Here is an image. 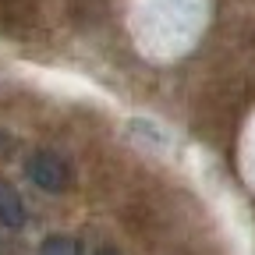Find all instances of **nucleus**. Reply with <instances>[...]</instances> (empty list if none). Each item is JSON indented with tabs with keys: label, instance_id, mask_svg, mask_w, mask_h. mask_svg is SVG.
<instances>
[{
	"label": "nucleus",
	"instance_id": "f257e3e1",
	"mask_svg": "<svg viewBox=\"0 0 255 255\" xmlns=\"http://www.w3.org/2000/svg\"><path fill=\"white\" fill-rule=\"evenodd\" d=\"M28 177L36 181L39 188H46V191H64L71 184V170H68V163L57 156V152H32L28 156Z\"/></svg>",
	"mask_w": 255,
	"mask_h": 255
},
{
	"label": "nucleus",
	"instance_id": "f03ea898",
	"mask_svg": "<svg viewBox=\"0 0 255 255\" xmlns=\"http://www.w3.org/2000/svg\"><path fill=\"white\" fill-rule=\"evenodd\" d=\"M0 223L4 227H21L25 223V202L7 181H0Z\"/></svg>",
	"mask_w": 255,
	"mask_h": 255
},
{
	"label": "nucleus",
	"instance_id": "7ed1b4c3",
	"mask_svg": "<svg viewBox=\"0 0 255 255\" xmlns=\"http://www.w3.org/2000/svg\"><path fill=\"white\" fill-rule=\"evenodd\" d=\"M39 255H82V245L75 238H68V234H53V238L43 241Z\"/></svg>",
	"mask_w": 255,
	"mask_h": 255
},
{
	"label": "nucleus",
	"instance_id": "20e7f679",
	"mask_svg": "<svg viewBox=\"0 0 255 255\" xmlns=\"http://www.w3.org/2000/svg\"><path fill=\"white\" fill-rule=\"evenodd\" d=\"M100 255H117V252L114 248H100Z\"/></svg>",
	"mask_w": 255,
	"mask_h": 255
}]
</instances>
